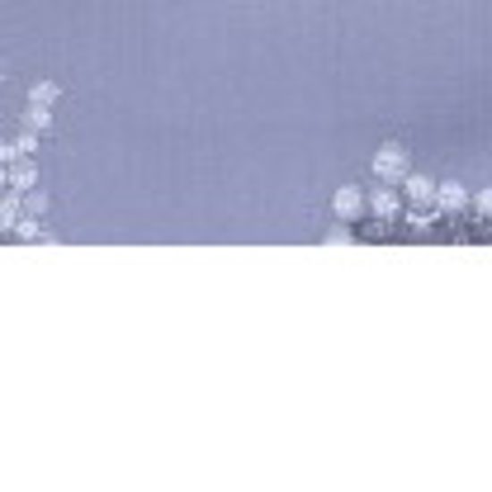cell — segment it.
Returning a JSON list of instances; mask_svg holds the SVG:
<instances>
[{"instance_id": "277c9868", "label": "cell", "mask_w": 492, "mask_h": 492, "mask_svg": "<svg viewBox=\"0 0 492 492\" xmlns=\"http://www.w3.org/2000/svg\"><path fill=\"white\" fill-rule=\"evenodd\" d=\"M398 208H403V204H398V190H388V185H384V190H374V194H369V213H374L379 223H393V218H398Z\"/></svg>"}, {"instance_id": "ba28073f", "label": "cell", "mask_w": 492, "mask_h": 492, "mask_svg": "<svg viewBox=\"0 0 492 492\" xmlns=\"http://www.w3.org/2000/svg\"><path fill=\"white\" fill-rule=\"evenodd\" d=\"M24 123L34 128V133H43V128L53 123V105H43V100H29V109H24Z\"/></svg>"}, {"instance_id": "9c48e42d", "label": "cell", "mask_w": 492, "mask_h": 492, "mask_svg": "<svg viewBox=\"0 0 492 492\" xmlns=\"http://www.w3.org/2000/svg\"><path fill=\"white\" fill-rule=\"evenodd\" d=\"M29 100L57 105V100H62V86H57V81H34V90H29Z\"/></svg>"}, {"instance_id": "4fadbf2b", "label": "cell", "mask_w": 492, "mask_h": 492, "mask_svg": "<svg viewBox=\"0 0 492 492\" xmlns=\"http://www.w3.org/2000/svg\"><path fill=\"white\" fill-rule=\"evenodd\" d=\"M473 208H479L483 218H492V190H479V194H473Z\"/></svg>"}, {"instance_id": "3957f363", "label": "cell", "mask_w": 492, "mask_h": 492, "mask_svg": "<svg viewBox=\"0 0 492 492\" xmlns=\"http://www.w3.org/2000/svg\"><path fill=\"white\" fill-rule=\"evenodd\" d=\"M5 185H10V190H20V194H29V190L38 185V166H34V161H29V157L10 161V171H5Z\"/></svg>"}, {"instance_id": "7a4b0ae2", "label": "cell", "mask_w": 492, "mask_h": 492, "mask_svg": "<svg viewBox=\"0 0 492 492\" xmlns=\"http://www.w3.org/2000/svg\"><path fill=\"white\" fill-rule=\"evenodd\" d=\"M332 208H336L341 223H355L360 213H369V194L360 190V185H341V190L332 194Z\"/></svg>"}, {"instance_id": "8992f818", "label": "cell", "mask_w": 492, "mask_h": 492, "mask_svg": "<svg viewBox=\"0 0 492 492\" xmlns=\"http://www.w3.org/2000/svg\"><path fill=\"white\" fill-rule=\"evenodd\" d=\"M403 190H407V199H412V204H436V180L431 175H407L403 180Z\"/></svg>"}, {"instance_id": "6da1fadb", "label": "cell", "mask_w": 492, "mask_h": 492, "mask_svg": "<svg viewBox=\"0 0 492 492\" xmlns=\"http://www.w3.org/2000/svg\"><path fill=\"white\" fill-rule=\"evenodd\" d=\"M374 175H379V185H403V180L412 175L407 147H403V142H384L379 152H374Z\"/></svg>"}, {"instance_id": "5b68a950", "label": "cell", "mask_w": 492, "mask_h": 492, "mask_svg": "<svg viewBox=\"0 0 492 492\" xmlns=\"http://www.w3.org/2000/svg\"><path fill=\"white\" fill-rule=\"evenodd\" d=\"M464 204H469V190L459 185V180H445V185L436 190V208H440V213H459Z\"/></svg>"}, {"instance_id": "30bf717a", "label": "cell", "mask_w": 492, "mask_h": 492, "mask_svg": "<svg viewBox=\"0 0 492 492\" xmlns=\"http://www.w3.org/2000/svg\"><path fill=\"white\" fill-rule=\"evenodd\" d=\"M14 237H24V242H38V237H43V242H53V237L43 233V223L34 218V213H29V218H20V227H14Z\"/></svg>"}, {"instance_id": "8fae6325", "label": "cell", "mask_w": 492, "mask_h": 492, "mask_svg": "<svg viewBox=\"0 0 492 492\" xmlns=\"http://www.w3.org/2000/svg\"><path fill=\"white\" fill-rule=\"evenodd\" d=\"M24 213L43 218V213H47V194H43V190H29V194H24Z\"/></svg>"}, {"instance_id": "52a82bcc", "label": "cell", "mask_w": 492, "mask_h": 492, "mask_svg": "<svg viewBox=\"0 0 492 492\" xmlns=\"http://www.w3.org/2000/svg\"><path fill=\"white\" fill-rule=\"evenodd\" d=\"M20 213H24V194L10 190L5 199H0V227H5V233H14V227H20Z\"/></svg>"}, {"instance_id": "7c38bea8", "label": "cell", "mask_w": 492, "mask_h": 492, "mask_svg": "<svg viewBox=\"0 0 492 492\" xmlns=\"http://www.w3.org/2000/svg\"><path fill=\"white\" fill-rule=\"evenodd\" d=\"M322 242H327V246H351V227H346V223H336Z\"/></svg>"}, {"instance_id": "5bb4252c", "label": "cell", "mask_w": 492, "mask_h": 492, "mask_svg": "<svg viewBox=\"0 0 492 492\" xmlns=\"http://www.w3.org/2000/svg\"><path fill=\"white\" fill-rule=\"evenodd\" d=\"M14 147H20V157H34V152H38V138H34V128H29V133H24L20 142H14Z\"/></svg>"}]
</instances>
